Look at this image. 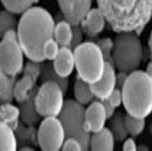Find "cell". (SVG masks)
Here are the masks:
<instances>
[{
    "instance_id": "1",
    "label": "cell",
    "mask_w": 152,
    "mask_h": 151,
    "mask_svg": "<svg viewBox=\"0 0 152 151\" xmlns=\"http://www.w3.org/2000/svg\"><path fill=\"white\" fill-rule=\"evenodd\" d=\"M55 21L52 15L40 7H31L21 14L17 24V38L28 60L42 62V45L53 38Z\"/></svg>"
},
{
    "instance_id": "2",
    "label": "cell",
    "mask_w": 152,
    "mask_h": 151,
    "mask_svg": "<svg viewBox=\"0 0 152 151\" xmlns=\"http://www.w3.org/2000/svg\"><path fill=\"white\" fill-rule=\"evenodd\" d=\"M114 31L140 32L152 18V0H96Z\"/></svg>"
},
{
    "instance_id": "3",
    "label": "cell",
    "mask_w": 152,
    "mask_h": 151,
    "mask_svg": "<svg viewBox=\"0 0 152 151\" xmlns=\"http://www.w3.org/2000/svg\"><path fill=\"white\" fill-rule=\"evenodd\" d=\"M121 90L123 105L129 115L146 118L152 112V78L146 71L128 73Z\"/></svg>"
},
{
    "instance_id": "4",
    "label": "cell",
    "mask_w": 152,
    "mask_h": 151,
    "mask_svg": "<svg viewBox=\"0 0 152 151\" xmlns=\"http://www.w3.org/2000/svg\"><path fill=\"white\" fill-rule=\"evenodd\" d=\"M142 59V45L135 32H121L113 41L112 64L121 72L137 70Z\"/></svg>"
},
{
    "instance_id": "5",
    "label": "cell",
    "mask_w": 152,
    "mask_h": 151,
    "mask_svg": "<svg viewBox=\"0 0 152 151\" xmlns=\"http://www.w3.org/2000/svg\"><path fill=\"white\" fill-rule=\"evenodd\" d=\"M77 75L86 83H96L104 71L106 59L97 43L86 41L73 49Z\"/></svg>"
},
{
    "instance_id": "6",
    "label": "cell",
    "mask_w": 152,
    "mask_h": 151,
    "mask_svg": "<svg viewBox=\"0 0 152 151\" xmlns=\"http://www.w3.org/2000/svg\"><path fill=\"white\" fill-rule=\"evenodd\" d=\"M64 129L66 137H75L80 142L83 150H89L91 133L85 127V108L76 100H66L58 115Z\"/></svg>"
},
{
    "instance_id": "7",
    "label": "cell",
    "mask_w": 152,
    "mask_h": 151,
    "mask_svg": "<svg viewBox=\"0 0 152 151\" xmlns=\"http://www.w3.org/2000/svg\"><path fill=\"white\" fill-rule=\"evenodd\" d=\"M24 66V53L17 38V32L10 31L0 40V72L16 77Z\"/></svg>"
},
{
    "instance_id": "8",
    "label": "cell",
    "mask_w": 152,
    "mask_h": 151,
    "mask_svg": "<svg viewBox=\"0 0 152 151\" xmlns=\"http://www.w3.org/2000/svg\"><path fill=\"white\" fill-rule=\"evenodd\" d=\"M64 90L54 81H43L35 94L36 110L41 117L57 116L64 107Z\"/></svg>"
},
{
    "instance_id": "9",
    "label": "cell",
    "mask_w": 152,
    "mask_h": 151,
    "mask_svg": "<svg viewBox=\"0 0 152 151\" xmlns=\"http://www.w3.org/2000/svg\"><path fill=\"white\" fill-rule=\"evenodd\" d=\"M66 139L64 129L57 116L43 117L37 129V145L43 151H58Z\"/></svg>"
},
{
    "instance_id": "10",
    "label": "cell",
    "mask_w": 152,
    "mask_h": 151,
    "mask_svg": "<svg viewBox=\"0 0 152 151\" xmlns=\"http://www.w3.org/2000/svg\"><path fill=\"white\" fill-rule=\"evenodd\" d=\"M64 19L72 26H79L86 14L91 10L92 0H57Z\"/></svg>"
},
{
    "instance_id": "11",
    "label": "cell",
    "mask_w": 152,
    "mask_h": 151,
    "mask_svg": "<svg viewBox=\"0 0 152 151\" xmlns=\"http://www.w3.org/2000/svg\"><path fill=\"white\" fill-rule=\"evenodd\" d=\"M108 116L102 100H92L85 109V127L89 133L97 132L104 127Z\"/></svg>"
},
{
    "instance_id": "12",
    "label": "cell",
    "mask_w": 152,
    "mask_h": 151,
    "mask_svg": "<svg viewBox=\"0 0 152 151\" xmlns=\"http://www.w3.org/2000/svg\"><path fill=\"white\" fill-rule=\"evenodd\" d=\"M90 86L96 98H98L99 100L107 99L112 91L116 88V73H115V68L113 64L106 62L104 71L100 79Z\"/></svg>"
},
{
    "instance_id": "13",
    "label": "cell",
    "mask_w": 152,
    "mask_h": 151,
    "mask_svg": "<svg viewBox=\"0 0 152 151\" xmlns=\"http://www.w3.org/2000/svg\"><path fill=\"white\" fill-rule=\"evenodd\" d=\"M107 20L98 7L91 9L79 23L83 33L90 37H95L104 31Z\"/></svg>"
},
{
    "instance_id": "14",
    "label": "cell",
    "mask_w": 152,
    "mask_h": 151,
    "mask_svg": "<svg viewBox=\"0 0 152 151\" xmlns=\"http://www.w3.org/2000/svg\"><path fill=\"white\" fill-rule=\"evenodd\" d=\"M53 67L57 74L61 77H68L75 68L74 52L70 47H61L53 60Z\"/></svg>"
},
{
    "instance_id": "15",
    "label": "cell",
    "mask_w": 152,
    "mask_h": 151,
    "mask_svg": "<svg viewBox=\"0 0 152 151\" xmlns=\"http://www.w3.org/2000/svg\"><path fill=\"white\" fill-rule=\"evenodd\" d=\"M114 139L109 128H102L90 136L89 149L94 151H112L114 149Z\"/></svg>"
},
{
    "instance_id": "16",
    "label": "cell",
    "mask_w": 152,
    "mask_h": 151,
    "mask_svg": "<svg viewBox=\"0 0 152 151\" xmlns=\"http://www.w3.org/2000/svg\"><path fill=\"white\" fill-rule=\"evenodd\" d=\"M36 83L37 79L23 74L22 77L19 80H16L15 83L14 91H13L14 99H16L18 103H22L30 98L37 90Z\"/></svg>"
},
{
    "instance_id": "17",
    "label": "cell",
    "mask_w": 152,
    "mask_h": 151,
    "mask_svg": "<svg viewBox=\"0 0 152 151\" xmlns=\"http://www.w3.org/2000/svg\"><path fill=\"white\" fill-rule=\"evenodd\" d=\"M35 94L36 92L28 99L22 103H19V105H20V107H19V109H20V118H21L22 123L26 124V126H34L41 118V116L39 115V113L36 110Z\"/></svg>"
},
{
    "instance_id": "18",
    "label": "cell",
    "mask_w": 152,
    "mask_h": 151,
    "mask_svg": "<svg viewBox=\"0 0 152 151\" xmlns=\"http://www.w3.org/2000/svg\"><path fill=\"white\" fill-rule=\"evenodd\" d=\"M53 38L59 47H71L72 39H73V26L68 22L66 19L60 20L55 23Z\"/></svg>"
},
{
    "instance_id": "19",
    "label": "cell",
    "mask_w": 152,
    "mask_h": 151,
    "mask_svg": "<svg viewBox=\"0 0 152 151\" xmlns=\"http://www.w3.org/2000/svg\"><path fill=\"white\" fill-rule=\"evenodd\" d=\"M20 118V109L11 103L0 104V123H4L12 127L14 131L18 127Z\"/></svg>"
},
{
    "instance_id": "20",
    "label": "cell",
    "mask_w": 152,
    "mask_h": 151,
    "mask_svg": "<svg viewBox=\"0 0 152 151\" xmlns=\"http://www.w3.org/2000/svg\"><path fill=\"white\" fill-rule=\"evenodd\" d=\"M74 96L75 100L83 106L89 105L94 98V94L92 92L90 84L86 83L83 79L77 77L74 84Z\"/></svg>"
},
{
    "instance_id": "21",
    "label": "cell",
    "mask_w": 152,
    "mask_h": 151,
    "mask_svg": "<svg viewBox=\"0 0 152 151\" xmlns=\"http://www.w3.org/2000/svg\"><path fill=\"white\" fill-rule=\"evenodd\" d=\"M17 139L12 127L0 123V150L14 151L17 149Z\"/></svg>"
},
{
    "instance_id": "22",
    "label": "cell",
    "mask_w": 152,
    "mask_h": 151,
    "mask_svg": "<svg viewBox=\"0 0 152 151\" xmlns=\"http://www.w3.org/2000/svg\"><path fill=\"white\" fill-rule=\"evenodd\" d=\"M16 83L15 76H10L0 72V104L12 103L14 99L13 91Z\"/></svg>"
},
{
    "instance_id": "23",
    "label": "cell",
    "mask_w": 152,
    "mask_h": 151,
    "mask_svg": "<svg viewBox=\"0 0 152 151\" xmlns=\"http://www.w3.org/2000/svg\"><path fill=\"white\" fill-rule=\"evenodd\" d=\"M40 79L41 81H54V83L58 84L59 87L64 90V92H66L68 89V84L69 80L68 77H61L57 74V72L55 71L53 64L51 62H47L43 64L41 67V74H40Z\"/></svg>"
},
{
    "instance_id": "24",
    "label": "cell",
    "mask_w": 152,
    "mask_h": 151,
    "mask_svg": "<svg viewBox=\"0 0 152 151\" xmlns=\"http://www.w3.org/2000/svg\"><path fill=\"white\" fill-rule=\"evenodd\" d=\"M109 129L111 130L115 141L121 142L128 136V131H127L126 125H125V116L121 113L114 114L110 120Z\"/></svg>"
},
{
    "instance_id": "25",
    "label": "cell",
    "mask_w": 152,
    "mask_h": 151,
    "mask_svg": "<svg viewBox=\"0 0 152 151\" xmlns=\"http://www.w3.org/2000/svg\"><path fill=\"white\" fill-rule=\"evenodd\" d=\"M5 10L14 14H22L24 11L33 7L38 0H0Z\"/></svg>"
},
{
    "instance_id": "26",
    "label": "cell",
    "mask_w": 152,
    "mask_h": 151,
    "mask_svg": "<svg viewBox=\"0 0 152 151\" xmlns=\"http://www.w3.org/2000/svg\"><path fill=\"white\" fill-rule=\"evenodd\" d=\"M14 13L7 10L0 12V38L10 31H15L17 28V20Z\"/></svg>"
},
{
    "instance_id": "27",
    "label": "cell",
    "mask_w": 152,
    "mask_h": 151,
    "mask_svg": "<svg viewBox=\"0 0 152 151\" xmlns=\"http://www.w3.org/2000/svg\"><path fill=\"white\" fill-rule=\"evenodd\" d=\"M125 125H126L128 134H130L132 137H136L145 129V118L134 117L132 115L127 114L125 116Z\"/></svg>"
},
{
    "instance_id": "28",
    "label": "cell",
    "mask_w": 152,
    "mask_h": 151,
    "mask_svg": "<svg viewBox=\"0 0 152 151\" xmlns=\"http://www.w3.org/2000/svg\"><path fill=\"white\" fill-rule=\"evenodd\" d=\"M59 45L56 43V40L54 38H50L48 39L42 45V56L45 60H50L53 62L55 57L57 56L58 52H59Z\"/></svg>"
},
{
    "instance_id": "29",
    "label": "cell",
    "mask_w": 152,
    "mask_h": 151,
    "mask_svg": "<svg viewBox=\"0 0 152 151\" xmlns=\"http://www.w3.org/2000/svg\"><path fill=\"white\" fill-rule=\"evenodd\" d=\"M41 67H42L41 62H34V60H28V62L23 66L22 73H23L24 75H28V76H31V77H33L38 80V78H40Z\"/></svg>"
},
{
    "instance_id": "30",
    "label": "cell",
    "mask_w": 152,
    "mask_h": 151,
    "mask_svg": "<svg viewBox=\"0 0 152 151\" xmlns=\"http://www.w3.org/2000/svg\"><path fill=\"white\" fill-rule=\"evenodd\" d=\"M99 49L102 50L106 62H109L112 64V50H113V40L110 38H104L100 39L97 43Z\"/></svg>"
},
{
    "instance_id": "31",
    "label": "cell",
    "mask_w": 152,
    "mask_h": 151,
    "mask_svg": "<svg viewBox=\"0 0 152 151\" xmlns=\"http://www.w3.org/2000/svg\"><path fill=\"white\" fill-rule=\"evenodd\" d=\"M61 149L64 151H66V150L68 151H79V150H83V146H81L80 142H79L77 139L70 136V137H66V139H64Z\"/></svg>"
},
{
    "instance_id": "32",
    "label": "cell",
    "mask_w": 152,
    "mask_h": 151,
    "mask_svg": "<svg viewBox=\"0 0 152 151\" xmlns=\"http://www.w3.org/2000/svg\"><path fill=\"white\" fill-rule=\"evenodd\" d=\"M107 100L114 107L117 108L123 104V94H121V90L119 88H115L112 91V93L109 95V97L107 98Z\"/></svg>"
},
{
    "instance_id": "33",
    "label": "cell",
    "mask_w": 152,
    "mask_h": 151,
    "mask_svg": "<svg viewBox=\"0 0 152 151\" xmlns=\"http://www.w3.org/2000/svg\"><path fill=\"white\" fill-rule=\"evenodd\" d=\"M81 39H83V31L79 26H73V39H72L71 43V49L73 50L76 48L79 43H81Z\"/></svg>"
},
{
    "instance_id": "34",
    "label": "cell",
    "mask_w": 152,
    "mask_h": 151,
    "mask_svg": "<svg viewBox=\"0 0 152 151\" xmlns=\"http://www.w3.org/2000/svg\"><path fill=\"white\" fill-rule=\"evenodd\" d=\"M123 149L125 151H135L137 150L135 141L133 139H125L123 144Z\"/></svg>"
},
{
    "instance_id": "35",
    "label": "cell",
    "mask_w": 152,
    "mask_h": 151,
    "mask_svg": "<svg viewBox=\"0 0 152 151\" xmlns=\"http://www.w3.org/2000/svg\"><path fill=\"white\" fill-rule=\"evenodd\" d=\"M102 104H104V109H106V113H107L108 118H111L112 116L114 115L115 108H114V107L112 106L109 102H108L107 99H104V100H102Z\"/></svg>"
},
{
    "instance_id": "36",
    "label": "cell",
    "mask_w": 152,
    "mask_h": 151,
    "mask_svg": "<svg viewBox=\"0 0 152 151\" xmlns=\"http://www.w3.org/2000/svg\"><path fill=\"white\" fill-rule=\"evenodd\" d=\"M127 75H128V73H125V72H121L116 75V85H118L119 89H121V87H123Z\"/></svg>"
},
{
    "instance_id": "37",
    "label": "cell",
    "mask_w": 152,
    "mask_h": 151,
    "mask_svg": "<svg viewBox=\"0 0 152 151\" xmlns=\"http://www.w3.org/2000/svg\"><path fill=\"white\" fill-rule=\"evenodd\" d=\"M146 73L152 78V62H150L147 66V69H146Z\"/></svg>"
},
{
    "instance_id": "38",
    "label": "cell",
    "mask_w": 152,
    "mask_h": 151,
    "mask_svg": "<svg viewBox=\"0 0 152 151\" xmlns=\"http://www.w3.org/2000/svg\"><path fill=\"white\" fill-rule=\"evenodd\" d=\"M148 45H149V51H150V55H151V58H152V31H151V33H150L149 40H148Z\"/></svg>"
},
{
    "instance_id": "39",
    "label": "cell",
    "mask_w": 152,
    "mask_h": 151,
    "mask_svg": "<svg viewBox=\"0 0 152 151\" xmlns=\"http://www.w3.org/2000/svg\"><path fill=\"white\" fill-rule=\"evenodd\" d=\"M137 150H148V148H147V147H145V146H140V147H138V148H137Z\"/></svg>"
},
{
    "instance_id": "40",
    "label": "cell",
    "mask_w": 152,
    "mask_h": 151,
    "mask_svg": "<svg viewBox=\"0 0 152 151\" xmlns=\"http://www.w3.org/2000/svg\"><path fill=\"white\" fill-rule=\"evenodd\" d=\"M21 150H33V148H30V147H22Z\"/></svg>"
}]
</instances>
